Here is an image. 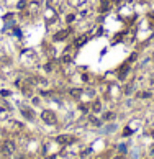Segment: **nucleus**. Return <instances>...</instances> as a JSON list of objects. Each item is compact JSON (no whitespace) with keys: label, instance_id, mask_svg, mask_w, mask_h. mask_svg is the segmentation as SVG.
<instances>
[{"label":"nucleus","instance_id":"0eeeda50","mask_svg":"<svg viewBox=\"0 0 154 159\" xmlns=\"http://www.w3.org/2000/svg\"><path fill=\"white\" fill-rule=\"evenodd\" d=\"M128 69H129L128 66H123V69L120 71V79H125V76H126V72H128Z\"/></svg>","mask_w":154,"mask_h":159},{"label":"nucleus","instance_id":"1a4fd4ad","mask_svg":"<svg viewBox=\"0 0 154 159\" xmlns=\"http://www.w3.org/2000/svg\"><path fill=\"white\" fill-rule=\"evenodd\" d=\"M92 108H94V112H100V102H95Z\"/></svg>","mask_w":154,"mask_h":159},{"label":"nucleus","instance_id":"f03ea898","mask_svg":"<svg viewBox=\"0 0 154 159\" xmlns=\"http://www.w3.org/2000/svg\"><path fill=\"white\" fill-rule=\"evenodd\" d=\"M41 118L44 120L46 123H49V125H52V123H56V115L52 113V112H49V110H46V112H43V115H41Z\"/></svg>","mask_w":154,"mask_h":159},{"label":"nucleus","instance_id":"6e6552de","mask_svg":"<svg viewBox=\"0 0 154 159\" xmlns=\"http://www.w3.org/2000/svg\"><path fill=\"white\" fill-rule=\"evenodd\" d=\"M71 94H72V97H80L82 90H80V89H72V90H71Z\"/></svg>","mask_w":154,"mask_h":159},{"label":"nucleus","instance_id":"ddd939ff","mask_svg":"<svg viewBox=\"0 0 154 159\" xmlns=\"http://www.w3.org/2000/svg\"><path fill=\"white\" fill-rule=\"evenodd\" d=\"M25 5H26V3H25V0H21V2L18 3V8H23V7H25Z\"/></svg>","mask_w":154,"mask_h":159},{"label":"nucleus","instance_id":"4468645a","mask_svg":"<svg viewBox=\"0 0 154 159\" xmlns=\"http://www.w3.org/2000/svg\"><path fill=\"white\" fill-rule=\"evenodd\" d=\"M120 151H121V153H125V151H126V148H125V144H121V146H120Z\"/></svg>","mask_w":154,"mask_h":159},{"label":"nucleus","instance_id":"f257e3e1","mask_svg":"<svg viewBox=\"0 0 154 159\" xmlns=\"http://www.w3.org/2000/svg\"><path fill=\"white\" fill-rule=\"evenodd\" d=\"M13 151H15V143L13 141H5L2 144V153L5 154V156H12Z\"/></svg>","mask_w":154,"mask_h":159},{"label":"nucleus","instance_id":"f8f14e48","mask_svg":"<svg viewBox=\"0 0 154 159\" xmlns=\"http://www.w3.org/2000/svg\"><path fill=\"white\" fill-rule=\"evenodd\" d=\"M112 117H113V113H105V117H103V118H105V120H110Z\"/></svg>","mask_w":154,"mask_h":159},{"label":"nucleus","instance_id":"423d86ee","mask_svg":"<svg viewBox=\"0 0 154 159\" xmlns=\"http://www.w3.org/2000/svg\"><path fill=\"white\" fill-rule=\"evenodd\" d=\"M23 115H25L28 120L33 118V112H31V110H28V108H23Z\"/></svg>","mask_w":154,"mask_h":159},{"label":"nucleus","instance_id":"20e7f679","mask_svg":"<svg viewBox=\"0 0 154 159\" xmlns=\"http://www.w3.org/2000/svg\"><path fill=\"white\" fill-rule=\"evenodd\" d=\"M57 143H61V144H71V143H74V138L69 136V134H62V136L57 138Z\"/></svg>","mask_w":154,"mask_h":159},{"label":"nucleus","instance_id":"7ed1b4c3","mask_svg":"<svg viewBox=\"0 0 154 159\" xmlns=\"http://www.w3.org/2000/svg\"><path fill=\"white\" fill-rule=\"evenodd\" d=\"M69 33H71V30H62V31H57L56 35H54V41H62V40H66V38L69 36Z\"/></svg>","mask_w":154,"mask_h":159},{"label":"nucleus","instance_id":"9d476101","mask_svg":"<svg viewBox=\"0 0 154 159\" xmlns=\"http://www.w3.org/2000/svg\"><path fill=\"white\" fill-rule=\"evenodd\" d=\"M108 8H110V3H108V2H105L103 5H102V10H108Z\"/></svg>","mask_w":154,"mask_h":159},{"label":"nucleus","instance_id":"39448f33","mask_svg":"<svg viewBox=\"0 0 154 159\" xmlns=\"http://www.w3.org/2000/svg\"><path fill=\"white\" fill-rule=\"evenodd\" d=\"M87 40H89V35L79 36V38H77V41H75V46H84L85 43H87Z\"/></svg>","mask_w":154,"mask_h":159},{"label":"nucleus","instance_id":"2eb2a0df","mask_svg":"<svg viewBox=\"0 0 154 159\" xmlns=\"http://www.w3.org/2000/svg\"><path fill=\"white\" fill-rule=\"evenodd\" d=\"M115 159H125L123 156H117V157H115Z\"/></svg>","mask_w":154,"mask_h":159},{"label":"nucleus","instance_id":"f3484780","mask_svg":"<svg viewBox=\"0 0 154 159\" xmlns=\"http://www.w3.org/2000/svg\"><path fill=\"white\" fill-rule=\"evenodd\" d=\"M18 159H25V157H18Z\"/></svg>","mask_w":154,"mask_h":159},{"label":"nucleus","instance_id":"9b49d317","mask_svg":"<svg viewBox=\"0 0 154 159\" xmlns=\"http://www.w3.org/2000/svg\"><path fill=\"white\" fill-rule=\"evenodd\" d=\"M123 134H125V136H128V134H131V130H129V128H125Z\"/></svg>","mask_w":154,"mask_h":159},{"label":"nucleus","instance_id":"dca6fc26","mask_svg":"<svg viewBox=\"0 0 154 159\" xmlns=\"http://www.w3.org/2000/svg\"><path fill=\"white\" fill-rule=\"evenodd\" d=\"M152 156H154V149H152Z\"/></svg>","mask_w":154,"mask_h":159}]
</instances>
